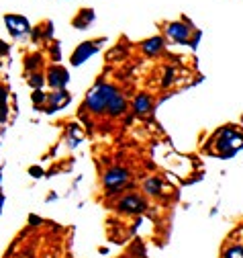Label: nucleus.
I'll use <instances>...</instances> for the list:
<instances>
[{
    "label": "nucleus",
    "instance_id": "2",
    "mask_svg": "<svg viewBox=\"0 0 243 258\" xmlns=\"http://www.w3.org/2000/svg\"><path fill=\"white\" fill-rule=\"evenodd\" d=\"M116 94V90L108 84H98L92 92L88 94V107L92 111H104L110 103V99Z\"/></svg>",
    "mask_w": 243,
    "mask_h": 258
},
{
    "label": "nucleus",
    "instance_id": "16",
    "mask_svg": "<svg viewBox=\"0 0 243 258\" xmlns=\"http://www.w3.org/2000/svg\"><path fill=\"white\" fill-rule=\"evenodd\" d=\"M7 103V88L0 86V105H5Z\"/></svg>",
    "mask_w": 243,
    "mask_h": 258
},
{
    "label": "nucleus",
    "instance_id": "8",
    "mask_svg": "<svg viewBox=\"0 0 243 258\" xmlns=\"http://www.w3.org/2000/svg\"><path fill=\"white\" fill-rule=\"evenodd\" d=\"M143 51L147 53V55H158L162 49H164V41H162V37H154V39H147V41H143Z\"/></svg>",
    "mask_w": 243,
    "mask_h": 258
},
{
    "label": "nucleus",
    "instance_id": "1",
    "mask_svg": "<svg viewBox=\"0 0 243 258\" xmlns=\"http://www.w3.org/2000/svg\"><path fill=\"white\" fill-rule=\"evenodd\" d=\"M212 146L217 148L221 158H233L239 150H243V129L237 125H225L221 127Z\"/></svg>",
    "mask_w": 243,
    "mask_h": 258
},
{
    "label": "nucleus",
    "instance_id": "14",
    "mask_svg": "<svg viewBox=\"0 0 243 258\" xmlns=\"http://www.w3.org/2000/svg\"><path fill=\"white\" fill-rule=\"evenodd\" d=\"M66 103H68V94H66V92H57V94H53V96H51V105H53L55 109L64 107Z\"/></svg>",
    "mask_w": 243,
    "mask_h": 258
},
{
    "label": "nucleus",
    "instance_id": "12",
    "mask_svg": "<svg viewBox=\"0 0 243 258\" xmlns=\"http://www.w3.org/2000/svg\"><path fill=\"white\" fill-rule=\"evenodd\" d=\"M145 192H147V195H160V192H162V180L154 178V176L147 178L145 180Z\"/></svg>",
    "mask_w": 243,
    "mask_h": 258
},
{
    "label": "nucleus",
    "instance_id": "7",
    "mask_svg": "<svg viewBox=\"0 0 243 258\" xmlns=\"http://www.w3.org/2000/svg\"><path fill=\"white\" fill-rule=\"evenodd\" d=\"M94 51H96V43H82V45L78 47V51L74 53V59H72V61H74V66L82 63L88 55H92Z\"/></svg>",
    "mask_w": 243,
    "mask_h": 258
},
{
    "label": "nucleus",
    "instance_id": "3",
    "mask_svg": "<svg viewBox=\"0 0 243 258\" xmlns=\"http://www.w3.org/2000/svg\"><path fill=\"white\" fill-rule=\"evenodd\" d=\"M166 33L170 39H174L176 43H190V35H192V29L186 25V23H170L166 27Z\"/></svg>",
    "mask_w": 243,
    "mask_h": 258
},
{
    "label": "nucleus",
    "instance_id": "13",
    "mask_svg": "<svg viewBox=\"0 0 243 258\" xmlns=\"http://www.w3.org/2000/svg\"><path fill=\"white\" fill-rule=\"evenodd\" d=\"M223 258H243V244H231L225 248Z\"/></svg>",
    "mask_w": 243,
    "mask_h": 258
},
{
    "label": "nucleus",
    "instance_id": "10",
    "mask_svg": "<svg viewBox=\"0 0 243 258\" xmlns=\"http://www.w3.org/2000/svg\"><path fill=\"white\" fill-rule=\"evenodd\" d=\"M49 82H51L55 88L66 86V82H68V72H66V70H62V68L51 70V74H49Z\"/></svg>",
    "mask_w": 243,
    "mask_h": 258
},
{
    "label": "nucleus",
    "instance_id": "17",
    "mask_svg": "<svg viewBox=\"0 0 243 258\" xmlns=\"http://www.w3.org/2000/svg\"><path fill=\"white\" fill-rule=\"evenodd\" d=\"M3 203H5V197H3V195H0V207H3Z\"/></svg>",
    "mask_w": 243,
    "mask_h": 258
},
{
    "label": "nucleus",
    "instance_id": "5",
    "mask_svg": "<svg viewBox=\"0 0 243 258\" xmlns=\"http://www.w3.org/2000/svg\"><path fill=\"white\" fill-rule=\"evenodd\" d=\"M118 209L120 211H127V213H139L145 209V201L137 195H127L123 201L118 203Z\"/></svg>",
    "mask_w": 243,
    "mask_h": 258
},
{
    "label": "nucleus",
    "instance_id": "11",
    "mask_svg": "<svg viewBox=\"0 0 243 258\" xmlns=\"http://www.w3.org/2000/svg\"><path fill=\"white\" fill-rule=\"evenodd\" d=\"M151 111V99L147 94H139L137 99H135V113L139 115H147Z\"/></svg>",
    "mask_w": 243,
    "mask_h": 258
},
{
    "label": "nucleus",
    "instance_id": "9",
    "mask_svg": "<svg viewBox=\"0 0 243 258\" xmlns=\"http://www.w3.org/2000/svg\"><path fill=\"white\" fill-rule=\"evenodd\" d=\"M125 99H123V96H120L118 92L112 96V99H110V103H108V107H106V111L110 113V115H120V113H123L125 111Z\"/></svg>",
    "mask_w": 243,
    "mask_h": 258
},
{
    "label": "nucleus",
    "instance_id": "6",
    "mask_svg": "<svg viewBox=\"0 0 243 258\" xmlns=\"http://www.w3.org/2000/svg\"><path fill=\"white\" fill-rule=\"evenodd\" d=\"M7 25H9L11 33H13L15 37L25 35L27 31H29V23H27L23 17H7Z\"/></svg>",
    "mask_w": 243,
    "mask_h": 258
},
{
    "label": "nucleus",
    "instance_id": "4",
    "mask_svg": "<svg viewBox=\"0 0 243 258\" xmlns=\"http://www.w3.org/2000/svg\"><path fill=\"white\" fill-rule=\"evenodd\" d=\"M127 178H129V172L125 170V168H110L106 174H104V184L110 188V190H114V188H120L125 182H127Z\"/></svg>",
    "mask_w": 243,
    "mask_h": 258
},
{
    "label": "nucleus",
    "instance_id": "15",
    "mask_svg": "<svg viewBox=\"0 0 243 258\" xmlns=\"http://www.w3.org/2000/svg\"><path fill=\"white\" fill-rule=\"evenodd\" d=\"M174 82V72L170 70L168 74H166V78H164V86H168V84H172Z\"/></svg>",
    "mask_w": 243,
    "mask_h": 258
}]
</instances>
